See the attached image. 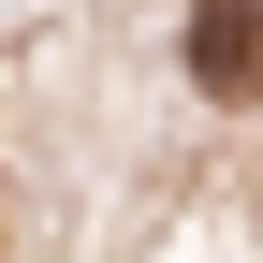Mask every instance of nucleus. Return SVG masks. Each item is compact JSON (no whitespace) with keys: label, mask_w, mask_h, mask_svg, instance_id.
<instances>
[{"label":"nucleus","mask_w":263,"mask_h":263,"mask_svg":"<svg viewBox=\"0 0 263 263\" xmlns=\"http://www.w3.org/2000/svg\"><path fill=\"white\" fill-rule=\"evenodd\" d=\"M190 88H219V103L263 88V0H190Z\"/></svg>","instance_id":"nucleus-1"}]
</instances>
